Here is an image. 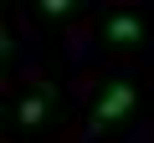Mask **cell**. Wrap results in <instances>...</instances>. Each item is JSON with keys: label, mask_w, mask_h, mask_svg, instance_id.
Here are the masks:
<instances>
[{"label": "cell", "mask_w": 154, "mask_h": 143, "mask_svg": "<svg viewBox=\"0 0 154 143\" xmlns=\"http://www.w3.org/2000/svg\"><path fill=\"white\" fill-rule=\"evenodd\" d=\"M134 102H139V92H134L128 82H108V87L98 92V102H93V128H113V123H123V118L134 112Z\"/></svg>", "instance_id": "1"}, {"label": "cell", "mask_w": 154, "mask_h": 143, "mask_svg": "<svg viewBox=\"0 0 154 143\" xmlns=\"http://www.w3.org/2000/svg\"><path fill=\"white\" fill-rule=\"evenodd\" d=\"M103 41L108 46H139L144 41V16L139 10H113L103 21Z\"/></svg>", "instance_id": "2"}, {"label": "cell", "mask_w": 154, "mask_h": 143, "mask_svg": "<svg viewBox=\"0 0 154 143\" xmlns=\"http://www.w3.org/2000/svg\"><path fill=\"white\" fill-rule=\"evenodd\" d=\"M46 107H51V92H46V87H36V92H26V97H21V107H16V118H21V128H41V118H46Z\"/></svg>", "instance_id": "3"}, {"label": "cell", "mask_w": 154, "mask_h": 143, "mask_svg": "<svg viewBox=\"0 0 154 143\" xmlns=\"http://www.w3.org/2000/svg\"><path fill=\"white\" fill-rule=\"evenodd\" d=\"M41 16H72V0H41Z\"/></svg>", "instance_id": "4"}]
</instances>
